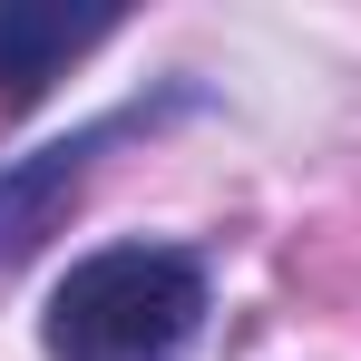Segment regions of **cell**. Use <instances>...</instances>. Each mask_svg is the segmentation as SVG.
Returning a JSON list of instances; mask_svg holds the SVG:
<instances>
[{
    "instance_id": "6da1fadb",
    "label": "cell",
    "mask_w": 361,
    "mask_h": 361,
    "mask_svg": "<svg viewBox=\"0 0 361 361\" xmlns=\"http://www.w3.org/2000/svg\"><path fill=\"white\" fill-rule=\"evenodd\" d=\"M205 332V264L185 244H98L49 293V361H185Z\"/></svg>"
},
{
    "instance_id": "7a4b0ae2",
    "label": "cell",
    "mask_w": 361,
    "mask_h": 361,
    "mask_svg": "<svg viewBox=\"0 0 361 361\" xmlns=\"http://www.w3.org/2000/svg\"><path fill=\"white\" fill-rule=\"evenodd\" d=\"M108 20H68V10H0V108H30L78 49H98Z\"/></svg>"
},
{
    "instance_id": "3957f363",
    "label": "cell",
    "mask_w": 361,
    "mask_h": 361,
    "mask_svg": "<svg viewBox=\"0 0 361 361\" xmlns=\"http://www.w3.org/2000/svg\"><path fill=\"white\" fill-rule=\"evenodd\" d=\"M108 137H118V127H88V137H68V147H49L39 166H20V176H0V264L39 244V225H49V205H59L68 185L88 176V157H98Z\"/></svg>"
}]
</instances>
